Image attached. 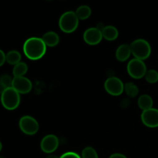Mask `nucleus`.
I'll list each match as a JSON object with an SVG mask.
<instances>
[{
  "instance_id": "1",
  "label": "nucleus",
  "mask_w": 158,
  "mask_h": 158,
  "mask_svg": "<svg viewBox=\"0 0 158 158\" xmlns=\"http://www.w3.org/2000/svg\"><path fill=\"white\" fill-rule=\"evenodd\" d=\"M23 52L29 60H38L46 53V46L42 38L31 37L24 43Z\"/></svg>"
},
{
  "instance_id": "2",
  "label": "nucleus",
  "mask_w": 158,
  "mask_h": 158,
  "mask_svg": "<svg viewBox=\"0 0 158 158\" xmlns=\"http://www.w3.org/2000/svg\"><path fill=\"white\" fill-rule=\"evenodd\" d=\"M79 26V19L75 12L68 11L62 14L59 20V26L63 32L71 33L77 29Z\"/></svg>"
},
{
  "instance_id": "3",
  "label": "nucleus",
  "mask_w": 158,
  "mask_h": 158,
  "mask_svg": "<svg viewBox=\"0 0 158 158\" xmlns=\"http://www.w3.org/2000/svg\"><path fill=\"white\" fill-rule=\"evenodd\" d=\"M20 94L12 87L5 89L1 94V103L5 109L8 110H14L20 103Z\"/></svg>"
},
{
  "instance_id": "4",
  "label": "nucleus",
  "mask_w": 158,
  "mask_h": 158,
  "mask_svg": "<svg viewBox=\"0 0 158 158\" xmlns=\"http://www.w3.org/2000/svg\"><path fill=\"white\" fill-rule=\"evenodd\" d=\"M131 52L136 59L140 60H147L151 54V46L147 40L138 39L131 43Z\"/></svg>"
},
{
  "instance_id": "5",
  "label": "nucleus",
  "mask_w": 158,
  "mask_h": 158,
  "mask_svg": "<svg viewBox=\"0 0 158 158\" xmlns=\"http://www.w3.org/2000/svg\"><path fill=\"white\" fill-rule=\"evenodd\" d=\"M127 73L132 78L141 79L147 73V66L143 60L133 59L127 64Z\"/></svg>"
},
{
  "instance_id": "6",
  "label": "nucleus",
  "mask_w": 158,
  "mask_h": 158,
  "mask_svg": "<svg viewBox=\"0 0 158 158\" xmlns=\"http://www.w3.org/2000/svg\"><path fill=\"white\" fill-rule=\"evenodd\" d=\"M19 126L22 132L26 135H34L39 131V123L34 117L31 116H23L20 118Z\"/></svg>"
},
{
  "instance_id": "7",
  "label": "nucleus",
  "mask_w": 158,
  "mask_h": 158,
  "mask_svg": "<svg viewBox=\"0 0 158 158\" xmlns=\"http://www.w3.org/2000/svg\"><path fill=\"white\" fill-rule=\"evenodd\" d=\"M104 88L112 96H120L124 91V84L121 80L115 77H110L105 81Z\"/></svg>"
},
{
  "instance_id": "8",
  "label": "nucleus",
  "mask_w": 158,
  "mask_h": 158,
  "mask_svg": "<svg viewBox=\"0 0 158 158\" xmlns=\"http://www.w3.org/2000/svg\"><path fill=\"white\" fill-rule=\"evenodd\" d=\"M59 141L58 137L53 134H49L45 136L40 143V148L46 154H52L58 148Z\"/></svg>"
},
{
  "instance_id": "9",
  "label": "nucleus",
  "mask_w": 158,
  "mask_h": 158,
  "mask_svg": "<svg viewBox=\"0 0 158 158\" xmlns=\"http://www.w3.org/2000/svg\"><path fill=\"white\" fill-rule=\"evenodd\" d=\"M12 87L19 94H26L32 90V84L30 80L25 77H14Z\"/></svg>"
},
{
  "instance_id": "10",
  "label": "nucleus",
  "mask_w": 158,
  "mask_h": 158,
  "mask_svg": "<svg viewBox=\"0 0 158 158\" xmlns=\"http://www.w3.org/2000/svg\"><path fill=\"white\" fill-rule=\"evenodd\" d=\"M140 117L143 124L148 127H158V110L156 108L143 110Z\"/></svg>"
},
{
  "instance_id": "11",
  "label": "nucleus",
  "mask_w": 158,
  "mask_h": 158,
  "mask_svg": "<svg viewBox=\"0 0 158 158\" xmlns=\"http://www.w3.org/2000/svg\"><path fill=\"white\" fill-rule=\"evenodd\" d=\"M103 39L101 30L97 27H91L86 29L83 33V40L85 43L90 46L97 45Z\"/></svg>"
},
{
  "instance_id": "12",
  "label": "nucleus",
  "mask_w": 158,
  "mask_h": 158,
  "mask_svg": "<svg viewBox=\"0 0 158 158\" xmlns=\"http://www.w3.org/2000/svg\"><path fill=\"white\" fill-rule=\"evenodd\" d=\"M131 52V46L129 44H122L117 48L116 51V58L120 62H125L129 59Z\"/></svg>"
},
{
  "instance_id": "13",
  "label": "nucleus",
  "mask_w": 158,
  "mask_h": 158,
  "mask_svg": "<svg viewBox=\"0 0 158 158\" xmlns=\"http://www.w3.org/2000/svg\"><path fill=\"white\" fill-rule=\"evenodd\" d=\"M42 40H43L44 43L46 46L49 47H53L56 46L60 43V36L58 34L52 31L46 32L42 37Z\"/></svg>"
},
{
  "instance_id": "14",
  "label": "nucleus",
  "mask_w": 158,
  "mask_h": 158,
  "mask_svg": "<svg viewBox=\"0 0 158 158\" xmlns=\"http://www.w3.org/2000/svg\"><path fill=\"white\" fill-rule=\"evenodd\" d=\"M103 38L108 41H114L118 37L119 32L117 28L114 26H106L102 29Z\"/></svg>"
},
{
  "instance_id": "15",
  "label": "nucleus",
  "mask_w": 158,
  "mask_h": 158,
  "mask_svg": "<svg viewBox=\"0 0 158 158\" xmlns=\"http://www.w3.org/2000/svg\"><path fill=\"white\" fill-rule=\"evenodd\" d=\"M137 103H138L139 107L143 111L153 108V104H154L152 97L148 94H143V95L140 96Z\"/></svg>"
},
{
  "instance_id": "16",
  "label": "nucleus",
  "mask_w": 158,
  "mask_h": 158,
  "mask_svg": "<svg viewBox=\"0 0 158 158\" xmlns=\"http://www.w3.org/2000/svg\"><path fill=\"white\" fill-rule=\"evenodd\" d=\"M75 13L77 15V18L79 19V20H85L87 19L90 16L91 13H92V10H91L89 6L83 5V6L77 8Z\"/></svg>"
},
{
  "instance_id": "17",
  "label": "nucleus",
  "mask_w": 158,
  "mask_h": 158,
  "mask_svg": "<svg viewBox=\"0 0 158 158\" xmlns=\"http://www.w3.org/2000/svg\"><path fill=\"white\" fill-rule=\"evenodd\" d=\"M22 56L19 52L17 50H11L7 52L6 55V60L9 64L10 65H16L17 63L21 62Z\"/></svg>"
},
{
  "instance_id": "18",
  "label": "nucleus",
  "mask_w": 158,
  "mask_h": 158,
  "mask_svg": "<svg viewBox=\"0 0 158 158\" xmlns=\"http://www.w3.org/2000/svg\"><path fill=\"white\" fill-rule=\"evenodd\" d=\"M27 71V64L26 63H23V62H20V63H17L16 65L14 66L13 69H12V74H13L14 77H24Z\"/></svg>"
},
{
  "instance_id": "19",
  "label": "nucleus",
  "mask_w": 158,
  "mask_h": 158,
  "mask_svg": "<svg viewBox=\"0 0 158 158\" xmlns=\"http://www.w3.org/2000/svg\"><path fill=\"white\" fill-rule=\"evenodd\" d=\"M124 91L126 92L127 95L129 96L131 98L137 97L139 93V88L137 87L135 83L132 82H129L124 84Z\"/></svg>"
},
{
  "instance_id": "20",
  "label": "nucleus",
  "mask_w": 158,
  "mask_h": 158,
  "mask_svg": "<svg viewBox=\"0 0 158 158\" xmlns=\"http://www.w3.org/2000/svg\"><path fill=\"white\" fill-rule=\"evenodd\" d=\"M144 77L149 83H156L158 82V72L155 69H149L147 71Z\"/></svg>"
},
{
  "instance_id": "21",
  "label": "nucleus",
  "mask_w": 158,
  "mask_h": 158,
  "mask_svg": "<svg viewBox=\"0 0 158 158\" xmlns=\"http://www.w3.org/2000/svg\"><path fill=\"white\" fill-rule=\"evenodd\" d=\"M81 158H99L97 151L92 147H86L82 151Z\"/></svg>"
},
{
  "instance_id": "22",
  "label": "nucleus",
  "mask_w": 158,
  "mask_h": 158,
  "mask_svg": "<svg viewBox=\"0 0 158 158\" xmlns=\"http://www.w3.org/2000/svg\"><path fill=\"white\" fill-rule=\"evenodd\" d=\"M12 80H13V78H12L10 76L7 75V74H4L0 77V83H2L6 88L12 87Z\"/></svg>"
},
{
  "instance_id": "23",
  "label": "nucleus",
  "mask_w": 158,
  "mask_h": 158,
  "mask_svg": "<svg viewBox=\"0 0 158 158\" xmlns=\"http://www.w3.org/2000/svg\"><path fill=\"white\" fill-rule=\"evenodd\" d=\"M60 158H81L78 154L75 152L64 153Z\"/></svg>"
},
{
  "instance_id": "24",
  "label": "nucleus",
  "mask_w": 158,
  "mask_h": 158,
  "mask_svg": "<svg viewBox=\"0 0 158 158\" xmlns=\"http://www.w3.org/2000/svg\"><path fill=\"white\" fill-rule=\"evenodd\" d=\"M6 54H5V52L2 49H0V66H2L6 62Z\"/></svg>"
},
{
  "instance_id": "25",
  "label": "nucleus",
  "mask_w": 158,
  "mask_h": 158,
  "mask_svg": "<svg viewBox=\"0 0 158 158\" xmlns=\"http://www.w3.org/2000/svg\"><path fill=\"white\" fill-rule=\"evenodd\" d=\"M109 158H127L125 155L122 154H119V153H116V154H113L112 155L110 156Z\"/></svg>"
},
{
  "instance_id": "26",
  "label": "nucleus",
  "mask_w": 158,
  "mask_h": 158,
  "mask_svg": "<svg viewBox=\"0 0 158 158\" xmlns=\"http://www.w3.org/2000/svg\"><path fill=\"white\" fill-rule=\"evenodd\" d=\"M7 89V88H6V86H5L4 85L2 84V83H0V95H1V94H2L3 92H4L5 89Z\"/></svg>"
},
{
  "instance_id": "27",
  "label": "nucleus",
  "mask_w": 158,
  "mask_h": 158,
  "mask_svg": "<svg viewBox=\"0 0 158 158\" xmlns=\"http://www.w3.org/2000/svg\"><path fill=\"white\" fill-rule=\"evenodd\" d=\"M46 158H60V157H58L57 156H56V155H52V154H50V155H49L48 157H46Z\"/></svg>"
},
{
  "instance_id": "28",
  "label": "nucleus",
  "mask_w": 158,
  "mask_h": 158,
  "mask_svg": "<svg viewBox=\"0 0 158 158\" xmlns=\"http://www.w3.org/2000/svg\"><path fill=\"white\" fill-rule=\"evenodd\" d=\"M2 149V142L0 141V152H1Z\"/></svg>"
},
{
  "instance_id": "29",
  "label": "nucleus",
  "mask_w": 158,
  "mask_h": 158,
  "mask_svg": "<svg viewBox=\"0 0 158 158\" xmlns=\"http://www.w3.org/2000/svg\"><path fill=\"white\" fill-rule=\"evenodd\" d=\"M0 158H5V157H2V156H0Z\"/></svg>"
},
{
  "instance_id": "30",
  "label": "nucleus",
  "mask_w": 158,
  "mask_h": 158,
  "mask_svg": "<svg viewBox=\"0 0 158 158\" xmlns=\"http://www.w3.org/2000/svg\"><path fill=\"white\" fill-rule=\"evenodd\" d=\"M46 1H52V0H46Z\"/></svg>"
},
{
  "instance_id": "31",
  "label": "nucleus",
  "mask_w": 158,
  "mask_h": 158,
  "mask_svg": "<svg viewBox=\"0 0 158 158\" xmlns=\"http://www.w3.org/2000/svg\"><path fill=\"white\" fill-rule=\"evenodd\" d=\"M0 101H1V95H0Z\"/></svg>"
}]
</instances>
